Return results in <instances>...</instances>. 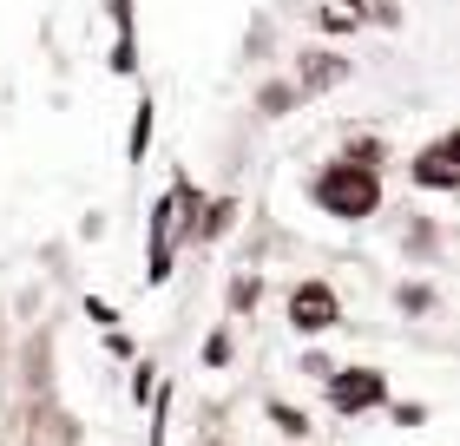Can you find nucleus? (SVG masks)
Masks as SVG:
<instances>
[{
    "label": "nucleus",
    "instance_id": "nucleus-1",
    "mask_svg": "<svg viewBox=\"0 0 460 446\" xmlns=\"http://www.w3.org/2000/svg\"><path fill=\"white\" fill-rule=\"evenodd\" d=\"M309 204L336 223H362L382 210V144L362 138V144H342L336 158L309 178Z\"/></svg>",
    "mask_w": 460,
    "mask_h": 446
},
{
    "label": "nucleus",
    "instance_id": "nucleus-2",
    "mask_svg": "<svg viewBox=\"0 0 460 446\" xmlns=\"http://www.w3.org/2000/svg\"><path fill=\"white\" fill-rule=\"evenodd\" d=\"M289 328L296 335H329L342 328V295L323 283V275H303L296 289H289Z\"/></svg>",
    "mask_w": 460,
    "mask_h": 446
},
{
    "label": "nucleus",
    "instance_id": "nucleus-3",
    "mask_svg": "<svg viewBox=\"0 0 460 446\" xmlns=\"http://www.w3.org/2000/svg\"><path fill=\"white\" fill-rule=\"evenodd\" d=\"M329 407H336V414L388 407V374L382 368H336V374H329Z\"/></svg>",
    "mask_w": 460,
    "mask_h": 446
},
{
    "label": "nucleus",
    "instance_id": "nucleus-4",
    "mask_svg": "<svg viewBox=\"0 0 460 446\" xmlns=\"http://www.w3.org/2000/svg\"><path fill=\"white\" fill-rule=\"evenodd\" d=\"M408 178L421 184V190H441V197H447V190H460V138H454V132L428 138L421 152L408 158Z\"/></svg>",
    "mask_w": 460,
    "mask_h": 446
},
{
    "label": "nucleus",
    "instance_id": "nucleus-5",
    "mask_svg": "<svg viewBox=\"0 0 460 446\" xmlns=\"http://www.w3.org/2000/svg\"><path fill=\"white\" fill-rule=\"evenodd\" d=\"M145 237H152L145 283H164V275H172V257H178V210H172V197H158V204H152V217H145Z\"/></svg>",
    "mask_w": 460,
    "mask_h": 446
},
{
    "label": "nucleus",
    "instance_id": "nucleus-6",
    "mask_svg": "<svg viewBox=\"0 0 460 446\" xmlns=\"http://www.w3.org/2000/svg\"><path fill=\"white\" fill-rule=\"evenodd\" d=\"M355 73V59H342V53H303V66H296V79H289V86H296L303 99H316V92H336L342 79Z\"/></svg>",
    "mask_w": 460,
    "mask_h": 446
},
{
    "label": "nucleus",
    "instance_id": "nucleus-7",
    "mask_svg": "<svg viewBox=\"0 0 460 446\" xmlns=\"http://www.w3.org/2000/svg\"><path fill=\"white\" fill-rule=\"evenodd\" d=\"M342 7H349L355 27H382V33L402 27V7H394V0H342Z\"/></svg>",
    "mask_w": 460,
    "mask_h": 446
},
{
    "label": "nucleus",
    "instance_id": "nucleus-8",
    "mask_svg": "<svg viewBox=\"0 0 460 446\" xmlns=\"http://www.w3.org/2000/svg\"><path fill=\"white\" fill-rule=\"evenodd\" d=\"M230 223H237V197H217V204H204V217H198V237H191V243H217Z\"/></svg>",
    "mask_w": 460,
    "mask_h": 446
},
{
    "label": "nucleus",
    "instance_id": "nucleus-9",
    "mask_svg": "<svg viewBox=\"0 0 460 446\" xmlns=\"http://www.w3.org/2000/svg\"><path fill=\"white\" fill-rule=\"evenodd\" d=\"M152 92H145L138 105H132V138H125V158H132V164H145V144H152Z\"/></svg>",
    "mask_w": 460,
    "mask_h": 446
},
{
    "label": "nucleus",
    "instance_id": "nucleus-10",
    "mask_svg": "<svg viewBox=\"0 0 460 446\" xmlns=\"http://www.w3.org/2000/svg\"><path fill=\"white\" fill-rule=\"evenodd\" d=\"M257 105H263V118H283L289 105H303V92L289 86V79H277V86H263V92H257Z\"/></svg>",
    "mask_w": 460,
    "mask_h": 446
},
{
    "label": "nucleus",
    "instance_id": "nucleus-11",
    "mask_svg": "<svg viewBox=\"0 0 460 446\" xmlns=\"http://www.w3.org/2000/svg\"><path fill=\"white\" fill-rule=\"evenodd\" d=\"M270 420H277V433H289V440H309V414H296L289 400H270Z\"/></svg>",
    "mask_w": 460,
    "mask_h": 446
},
{
    "label": "nucleus",
    "instance_id": "nucleus-12",
    "mask_svg": "<svg viewBox=\"0 0 460 446\" xmlns=\"http://www.w3.org/2000/svg\"><path fill=\"white\" fill-rule=\"evenodd\" d=\"M257 295H263V283H257V275H237V283H230V315L257 309Z\"/></svg>",
    "mask_w": 460,
    "mask_h": 446
},
{
    "label": "nucleus",
    "instance_id": "nucleus-13",
    "mask_svg": "<svg viewBox=\"0 0 460 446\" xmlns=\"http://www.w3.org/2000/svg\"><path fill=\"white\" fill-rule=\"evenodd\" d=\"M112 73H138V39H132V27H119V47H112Z\"/></svg>",
    "mask_w": 460,
    "mask_h": 446
},
{
    "label": "nucleus",
    "instance_id": "nucleus-14",
    "mask_svg": "<svg viewBox=\"0 0 460 446\" xmlns=\"http://www.w3.org/2000/svg\"><path fill=\"white\" fill-rule=\"evenodd\" d=\"M224 361H230V335L217 328L211 342H204V368H224Z\"/></svg>",
    "mask_w": 460,
    "mask_h": 446
},
{
    "label": "nucleus",
    "instance_id": "nucleus-15",
    "mask_svg": "<svg viewBox=\"0 0 460 446\" xmlns=\"http://www.w3.org/2000/svg\"><path fill=\"white\" fill-rule=\"evenodd\" d=\"M323 27H329V33H355V20H349V13H336V7H323Z\"/></svg>",
    "mask_w": 460,
    "mask_h": 446
}]
</instances>
